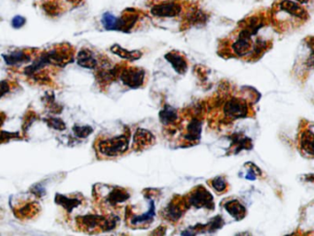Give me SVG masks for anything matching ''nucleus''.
Wrapping results in <instances>:
<instances>
[{
	"label": "nucleus",
	"mask_w": 314,
	"mask_h": 236,
	"mask_svg": "<svg viewBox=\"0 0 314 236\" xmlns=\"http://www.w3.org/2000/svg\"><path fill=\"white\" fill-rule=\"evenodd\" d=\"M224 208L232 217L234 218L236 221H240L246 216L247 212L245 207L237 199L228 201L224 206Z\"/></svg>",
	"instance_id": "obj_17"
},
{
	"label": "nucleus",
	"mask_w": 314,
	"mask_h": 236,
	"mask_svg": "<svg viewBox=\"0 0 314 236\" xmlns=\"http://www.w3.org/2000/svg\"><path fill=\"white\" fill-rule=\"evenodd\" d=\"M252 148H253V143L250 138L244 137L240 134H235L231 137L230 149H234V150H232V152L234 154L239 153L242 149H250Z\"/></svg>",
	"instance_id": "obj_20"
},
{
	"label": "nucleus",
	"mask_w": 314,
	"mask_h": 236,
	"mask_svg": "<svg viewBox=\"0 0 314 236\" xmlns=\"http://www.w3.org/2000/svg\"><path fill=\"white\" fill-rule=\"evenodd\" d=\"M296 1H298L300 3H308L309 2V0H296Z\"/></svg>",
	"instance_id": "obj_34"
},
{
	"label": "nucleus",
	"mask_w": 314,
	"mask_h": 236,
	"mask_svg": "<svg viewBox=\"0 0 314 236\" xmlns=\"http://www.w3.org/2000/svg\"><path fill=\"white\" fill-rule=\"evenodd\" d=\"M56 202L58 205L62 206L69 213L72 212L75 208L81 204V201L78 199H70L66 196L57 194L56 196Z\"/></svg>",
	"instance_id": "obj_22"
},
{
	"label": "nucleus",
	"mask_w": 314,
	"mask_h": 236,
	"mask_svg": "<svg viewBox=\"0 0 314 236\" xmlns=\"http://www.w3.org/2000/svg\"><path fill=\"white\" fill-rule=\"evenodd\" d=\"M9 83L6 81H0V98L9 92Z\"/></svg>",
	"instance_id": "obj_30"
},
{
	"label": "nucleus",
	"mask_w": 314,
	"mask_h": 236,
	"mask_svg": "<svg viewBox=\"0 0 314 236\" xmlns=\"http://www.w3.org/2000/svg\"><path fill=\"white\" fill-rule=\"evenodd\" d=\"M165 58L172 64L174 70L179 74H185L188 69V63L185 56L177 51L169 52L165 56Z\"/></svg>",
	"instance_id": "obj_13"
},
{
	"label": "nucleus",
	"mask_w": 314,
	"mask_h": 236,
	"mask_svg": "<svg viewBox=\"0 0 314 236\" xmlns=\"http://www.w3.org/2000/svg\"><path fill=\"white\" fill-rule=\"evenodd\" d=\"M46 124L49 125L50 127L56 129V130L63 131L66 129V124L63 122L60 118H50L45 120Z\"/></svg>",
	"instance_id": "obj_27"
},
{
	"label": "nucleus",
	"mask_w": 314,
	"mask_h": 236,
	"mask_svg": "<svg viewBox=\"0 0 314 236\" xmlns=\"http://www.w3.org/2000/svg\"><path fill=\"white\" fill-rule=\"evenodd\" d=\"M111 51L113 54L120 56L121 58L131 60V61L138 60L142 56V53L140 51H137V50L128 51V50L121 47L119 44H113L111 47Z\"/></svg>",
	"instance_id": "obj_21"
},
{
	"label": "nucleus",
	"mask_w": 314,
	"mask_h": 236,
	"mask_svg": "<svg viewBox=\"0 0 314 236\" xmlns=\"http://www.w3.org/2000/svg\"><path fill=\"white\" fill-rule=\"evenodd\" d=\"M155 140L156 139H155L154 135L151 132L146 129L138 128L134 136L133 149L138 151L147 149L154 144Z\"/></svg>",
	"instance_id": "obj_11"
},
{
	"label": "nucleus",
	"mask_w": 314,
	"mask_h": 236,
	"mask_svg": "<svg viewBox=\"0 0 314 236\" xmlns=\"http://www.w3.org/2000/svg\"><path fill=\"white\" fill-rule=\"evenodd\" d=\"M300 147L304 154L310 158L314 157V131L312 128L302 129L300 135Z\"/></svg>",
	"instance_id": "obj_14"
},
{
	"label": "nucleus",
	"mask_w": 314,
	"mask_h": 236,
	"mask_svg": "<svg viewBox=\"0 0 314 236\" xmlns=\"http://www.w3.org/2000/svg\"><path fill=\"white\" fill-rule=\"evenodd\" d=\"M25 22H26V19H25L24 17L18 15V16H15L13 18L11 24H12L13 28L19 29V28H21L25 24Z\"/></svg>",
	"instance_id": "obj_29"
},
{
	"label": "nucleus",
	"mask_w": 314,
	"mask_h": 236,
	"mask_svg": "<svg viewBox=\"0 0 314 236\" xmlns=\"http://www.w3.org/2000/svg\"><path fill=\"white\" fill-rule=\"evenodd\" d=\"M32 193H34L35 195L37 196H42L44 194V189L43 187H40V186H35L34 187H32Z\"/></svg>",
	"instance_id": "obj_32"
},
{
	"label": "nucleus",
	"mask_w": 314,
	"mask_h": 236,
	"mask_svg": "<svg viewBox=\"0 0 314 236\" xmlns=\"http://www.w3.org/2000/svg\"><path fill=\"white\" fill-rule=\"evenodd\" d=\"M43 8L46 10V12L49 13L51 15H56L57 13L59 12V10H60L59 6H57L56 3H55V2L46 3V4L44 5Z\"/></svg>",
	"instance_id": "obj_28"
},
{
	"label": "nucleus",
	"mask_w": 314,
	"mask_h": 236,
	"mask_svg": "<svg viewBox=\"0 0 314 236\" xmlns=\"http://www.w3.org/2000/svg\"><path fill=\"white\" fill-rule=\"evenodd\" d=\"M182 4L177 0H163L151 6L150 13L158 18H173L182 13Z\"/></svg>",
	"instance_id": "obj_4"
},
{
	"label": "nucleus",
	"mask_w": 314,
	"mask_h": 236,
	"mask_svg": "<svg viewBox=\"0 0 314 236\" xmlns=\"http://www.w3.org/2000/svg\"><path fill=\"white\" fill-rule=\"evenodd\" d=\"M128 192L121 187H111V190L106 197L105 201L111 207H115L129 199Z\"/></svg>",
	"instance_id": "obj_15"
},
{
	"label": "nucleus",
	"mask_w": 314,
	"mask_h": 236,
	"mask_svg": "<svg viewBox=\"0 0 314 236\" xmlns=\"http://www.w3.org/2000/svg\"><path fill=\"white\" fill-rule=\"evenodd\" d=\"M102 23L104 25L105 30H107V31H116L117 18L114 17L111 13H105L103 18H102Z\"/></svg>",
	"instance_id": "obj_23"
},
{
	"label": "nucleus",
	"mask_w": 314,
	"mask_h": 236,
	"mask_svg": "<svg viewBox=\"0 0 314 236\" xmlns=\"http://www.w3.org/2000/svg\"><path fill=\"white\" fill-rule=\"evenodd\" d=\"M185 197L176 196L175 199H173L170 204L167 206L166 209L162 212L163 217L169 221L170 223H177L181 218L184 216L185 212L189 209Z\"/></svg>",
	"instance_id": "obj_5"
},
{
	"label": "nucleus",
	"mask_w": 314,
	"mask_h": 236,
	"mask_svg": "<svg viewBox=\"0 0 314 236\" xmlns=\"http://www.w3.org/2000/svg\"><path fill=\"white\" fill-rule=\"evenodd\" d=\"M77 62L80 67L85 69H95L98 65L97 59L93 56V52L88 49L80 51L77 56Z\"/></svg>",
	"instance_id": "obj_19"
},
{
	"label": "nucleus",
	"mask_w": 314,
	"mask_h": 236,
	"mask_svg": "<svg viewBox=\"0 0 314 236\" xmlns=\"http://www.w3.org/2000/svg\"><path fill=\"white\" fill-rule=\"evenodd\" d=\"M129 147V136L121 135L118 137L106 138L98 144L99 151L106 157H117L123 154Z\"/></svg>",
	"instance_id": "obj_1"
},
{
	"label": "nucleus",
	"mask_w": 314,
	"mask_h": 236,
	"mask_svg": "<svg viewBox=\"0 0 314 236\" xmlns=\"http://www.w3.org/2000/svg\"><path fill=\"white\" fill-rule=\"evenodd\" d=\"M4 60L8 66H19L21 64L30 62L31 56L23 51H14L7 55H3Z\"/></svg>",
	"instance_id": "obj_18"
},
{
	"label": "nucleus",
	"mask_w": 314,
	"mask_h": 236,
	"mask_svg": "<svg viewBox=\"0 0 314 236\" xmlns=\"http://www.w3.org/2000/svg\"><path fill=\"white\" fill-rule=\"evenodd\" d=\"M185 199L189 207L193 206L197 209L205 208L210 211H214L215 209L213 196L203 186L195 187L191 192L185 196Z\"/></svg>",
	"instance_id": "obj_3"
},
{
	"label": "nucleus",
	"mask_w": 314,
	"mask_h": 236,
	"mask_svg": "<svg viewBox=\"0 0 314 236\" xmlns=\"http://www.w3.org/2000/svg\"><path fill=\"white\" fill-rule=\"evenodd\" d=\"M139 18V15L134 8H127L123 11L122 16L117 18L116 31L128 32L136 25Z\"/></svg>",
	"instance_id": "obj_10"
},
{
	"label": "nucleus",
	"mask_w": 314,
	"mask_h": 236,
	"mask_svg": "<svg viewBox=\"0 0 314 236\" xmlns=\"http://www.w3.org/2000/svg\"><path fill=\"white\" fill-rule=\"evenodd\" d=\"M38 207L39 206L33 202L31 203H28L24 205V207L20 208L19 211H18V215L20 218H30L31 215H34L36 214V212L38 211Z\"/></svg>",
	"instance_id": "obj_24"
},
{
	"label": "nucleus",
	"mask_w": 314,
	"mask_h": 236,
	"mask_svg": "<svg viewBox=\"0 0 314 236\" xmlns=\"http://www.w3.org/2000/svg\"><path fill=\"white\" fill-rule=\"evenodd\" d=\"M156 212H155L154 201L151 199L149 203V209L146 213H143L142 215H133L130 219V225L136 228H144L148 227L154 220Z\"/></svg>",
	"instance_id": "obj_12"
},
{
	"label": "nucleus",
	"mask_w": 314,
	"mask_h": 236,
	"mask_svg": "<svg viewBox=\"0 0 314 236\" xmlns=\"http://www.w3.org/2000/svg\"><path fill=\"white\" fill-rule=\"evenodd\" d=\"M145 70L136 67H125L120 71V79L123 84L131 89L141 87L145 80Z\"/></svg>",
	"instance_id": "obj_8"
},
{
	"label": "nucleus",
	"mask_w": 314,
	"mask_h": 236,
	"mask_svg": "<svg viewBox=\"0 0 314 236\" xmlns=\"http://www.w3.org/2000/svg\"><path fill=\"white\" fill-rule=\"evenodd\" d=\"M43 56L48 65H54L56 67H65L73 60V52L69 46H61L43 53Z\"/></svg>",
	"instance_id": "obj_6"
},
{
	"label": "nucleus",
	"mask_w": 314,
	"mask_h": 236,
	"mask_svg": "<svg viewBox=\"0 0 314 236\" xmlns=\"http://www.w3.org/2000/svg\"><path fill=\"white\" fill-rule=\"evenodd\" d=\"M211 186L216 190L217 193L225 192L228 188V184L226 180L221 177V176H217L216 178H214L211 181Z\"/></svg>",
	"instance_id": "obj_26"
},
{
	"label": "nucleus",
	"mask_w": 314,
	"mask_h": 236,
	"mask_svg": "<svg viewBox=\"0 0 314 236\" xmlns=\"http://www.w3.org/2000/svg\"><path fill=\"white\" fill-rule=\"evenodd\" d=\"M202 131V122L199 118L193 117L190 121L186 124L183 138L186 146H193L197 144L200 137Z\"/></svg>",
	"instance_id": "obj_9"
},
{
	"label": "nucleus",
	"mask_w": 314,
	"mask_h": 236,
	"mask_svg": "<svg viewBox=\"0 0 314 236\" xmlns=\"http://www.w3.org/2000/svg\"><path fill=\"white\" fill-rule=\"evenodd\" d=\"M13 137H19V134H13V133H7V132H1L0 135V143L8 140Z\"/></svg>",
	"instance_id": "obj_31"
},
{
	"label": "nucleus",
	"mask_w": 314,
	"mask_h": 236,
	"mask_svg": "<svg viewBox=\"0 0 314 236\" xmlns=\"http://www.w3.org/2000/svg\"><path fill=\"white\" fill-rule=\"evenodd\" d=\"M275 10L278 12L286 13L287 16H290L292 19H298L299 21H305L308 19L307 10L302 5L292 0H281L277 3Z\"/></svg>",
	"instance_id": "obj_7"
},
{
	"label": "nucleus",
	"mask_w": 314,
	"mask_h": 236,
	"mask_svg": "<svg viewBox=\"0 0 314 236\" xmlns=\"http://www.w3.org/2000/svg\"><path fill=\"white\" fill-rule=\"evenodd\" d=\"M4 120H5V116H4L3 114H1V115H0V127H1V125L4 123Z\"/></svg>",
	"instance_id": "obj_33"
},
{
	"label": "nucleus",
	"mask_w": 314,
	"mask_h": 236,
	"mask_svg": "<svg viewBox=\"0 0 314 236\" xmlns=\"http://www.w3.org/2000/svg\"><path fill=\"white\" fill-rule=\"evenodd\" d=\"M222 111L225 119L235 120L247 118L250 113V106L245 100L232 96L225 101Z\"/></svg>",
	"instance_id": "obj_2"
},
{
	"label": "nucleus",
	"mask_w": 314,
	"mask_h": 236,
	"mask_svg": "<svg viewBox=\"0 0 314 236\" xmlns=\"http://www.w3.org/2000/svg\"><path fill=\"white\" fill-rule=\"evenodd\" d=\"M161 123L165 126H172L173 124H177L179 120V114L176 109L172 106H164V108L159 114Z\"/></svg>",
	"instance_id": "obj_16"
},
{
	"label": "nucleus",
	"mask_w": 314,
	"mask_h": 236,
	"mask_svg": "<svg viewBox=\"0 0 314 236\" xmlns=\"http://www.w3.org/2000/svg\"><path fill=\"white\" fill-rule=\"evenodd\" d=\"M75 135L80 138H85L93 133V127L90 125H75L73 127Z\"/></svg>",
	"instance_id": "obj_25"
}]
</instances>
